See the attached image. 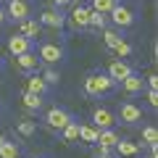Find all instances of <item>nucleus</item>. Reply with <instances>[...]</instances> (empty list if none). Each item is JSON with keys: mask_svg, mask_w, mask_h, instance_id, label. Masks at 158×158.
Returning <instances> with one entry per match:
<instances>
[{"mask_svg": "<svg viewBox=\"0 0 158 158\" xmlns=\"http://www.w3.org/2000/svg\"><path fill=\"white\" fill-rule=\"evenodd\" d=\"M34 48V42L29 37H24V34H11V37H8V50H11V56L16 58V56H21V53H29Z\"/></svg>", "mask_w": 158, "mask_h": 158, "instance_id": "nucleus-6", "label": "nucleus"}, {"mask_svg": "<svg viewBox=\"0 0 158 158\" xmlns=\"http://www.w3.org/2000/svg\"><path fill=\"white\" fill-rule=\"evenodd\" d=\"M98 158H113V156H111V148H103V145H98Z\"/></svg>", "mask_w": 158, "mask_h": 158, "instance_id": "nucleus-30", "label": "nucleus"}, {"mask_svg": "<svg viewBox=\"0 0 158 158\" xmlns=\"http://www.w3.org/2000/svg\"><path fill=\"white\" fill-rule=\"evenodd\" d=\"M98 135H100V129H98L95 124H79V140L87 142V145H98Z\"/></svg>", "mask_w": 158, "mask_h": 158, "instance_id": "nucleus-15", "label": "nucleus"}, {"mask_svg": "<svg viewBox=\"0 0 158 158\" xmlns=\"http://www.w3.org/2000/svg\"><path fill=\"white\" fill-rule=\"evenodd\" d=\"M16 129H19V135H21V137H32L34 132H37V124H34V121H19Z\"/></svg>", "mask_w": 158, "mask_h": 158, "instance_id": "nucleus-26", "label": "nucleus"}, {"mask_svg": "<svg viewBox=\"0 0 158 158\" xmlns=\"http://www.w3.org/2000/svg\"><path fill=\"white\" fill-rule=\"evenodd\" d=\"M6 16L13 19V21H24V19H29V16H32V11H29V3H21V0H8Z\"/></svg>", "mask_w": 158, "mask_h": 158, "instance_id": "nucleus-7", "label": "nucleus"}, {"mask_svg": "<svg viewBox=\"0 0 158 158\" xmlns=\"http://www.w3.org/2000/svg\"><path fill=\"white\" fill-rule=\"evenodd\" d=\"M27 92H32V95H45V92H48V85L42 82L40 74H34V77L27 79Z\"/></svg>", "mask_w": 158, "mask_h": 158, "instance_id": "nucleus-18", "label": "nucleus"}, {"mask_svg": "<svg viewBox=\"0 0 158 158\" xmlns=\"http://www.w3.org/2000/svg\"><path fill=\"white\" fill-rule=\"evenodd\" d=\"M113 50H116V53H118V56H121V58L132 56V45H129V42H124V40H121V42H118V45L113 48Z\"/></svg>", "mask_w": 158, "mask_h": 158, "instance_id": "nucleus-28", "label": "nucleus"}, {"mask_svg": "<svg viewBox=\"0 0 158 158\" xmlns=\"http://www.w3.org/2000/svg\"><path fill=\"white\" fill-rule=\"evenodd\" d=\"M111 19H113V24H116L118 29H127V27H132V24H135V13H132V8L118 6V3L111 8Z\"/></svg>", "mask_w": 158, "mask_h": 158, "instance_id": "nucleus-5", "label": "nucleus"}, {"mask_svg": "<svg viewBox=\"0 0 158 158\" xmlns=\"http://www.w3.org/2000/svg\"><path fill=\"white\" fill-rule=\"evenodd\" d=\"M61 135H63V142H77V140H79V121L66 124V127L61 129Z\"/></svg>", "mask_w": 158, "mask_h": 158, "instance_id": "nucleus-20", "label": "nucleus"}, {"mask_svg": "<svg viewBox=\"0 0 158 158\" xmlns=\"http://www.w3.org/2000/svg\"><path fill=\"white\" fill-rule=\"evenodd\" d=\"M63 21H66V19H63L58 11H42V13H40V24H42V27L61 29V27H63Z\"/></svg>", "mask_w": 158, "mask_h": 158, "instance_id": "nucleus-14", "label": "nucleus"}, {"mask_svg": "<svg viewBox=\"0 0 158 158\" xmlns=\"http://www.w3.org/2000/svg\"><path fill=\"white\" fill-rule=\"evenodd\" d=\"M103 40H106V45L113 50V48H116L118 42H121V34H118V32H113V29H106V32H103Z\"/></svg>", "mask_w": 158, "mask_h": 158, "instance_id": "nucleus-25", "label": "nucleus"}, {"mask_svg": "<svg viewBox=\"0 0 158 158\" xmlns=\"http://www.w3.org/2000/svg\"><path fill=\"white\" fill-rule=\"evenodd\" d=\"M116 90V82H113L108 74H90L85 77V92L92 98H100V95H108V92Z\"/></svg>", "mask_w": 158, "mask_h": 158, "instance_id": "nucleus-1", "label": "nucleus"}, {"mask_svg": "<svg viewBox=\"0 0 158 158\" xmlns=\"http://www.w3.org/2000/svg\"><path fill=\"white\" fill-rule=\"evenodd\" d=\"M113 121H116V116H113L108 108H95V111H92V124H95L98 129H111Z\"/></svg>", "mask_w": 158, "mask_h": 158, "instance_id": "nucleus-11", "label": "nucleus"}, {"mask_svg": "<svg viewBox=\"0 0 158 158\" xmlns=\"http://www.w3.org/2000/svg\"><path fill=\"white\" fill-rule=\"evenodd\" d=\"M129 74H135V69H132L127 61H111L108 63V77H111L116 85L121 82V79H127Z\"/></svg>", "mask_w": 158, "mask_h": 158, "instance_id": "nucleus-8", "label": "nucleus"}, {"mask_svg": "<svg viewBox=\"0 0 158 158\" xmlns=\"http://www.w3.org/2000/svg\"><path fill=\"white\" fill-rule=\"evenodd\" d=\"M121 140V137H118V132L113 129H100V135H98V145H103V148H113L116 145V142Z\"/></svg>", "mask_w": 158, "mask_h": 158, "instance_id": "nucleus-17", "label": "nucleus"}, {"mask_svg": "<svg viewBox=\"0 0 158 158\" xmlns=\"http://www.w3.org/2000/svg\"><path fill=\"white\" fill-rule=\"evenodd\" d=\"M19 158H21V156H19Z\"/></svg>", "mask_w": 158, "mask_h": 158, "instance_id": "nucleus-38", "label": "nucleus"}, {"mask_svg": "<svg viewBox=\"0 0 158 158\" xmlns=\"http://www.w3.org/2000/svg\"><path fill=\"white\" fill-rule=\"evenodd\" d=\"M21 3H29V0H21Z\"/></svg>", "mask_w": 158, "mask_h": 158, "instance_id": "nucleus-36", "label": "nucleus"}, {"mask_svg": "<svg viewBox=\"0 0 158 158\" xmlns=\"http://www.w3.org/2000/svg\"><path fill=\"white\" fill-rule=\"evenodd\" d=\"M148 87H150V90H156V87H158V77H156V74L148 77Z\"/></svg>", "mask_w": 158, "mask_h": 158, "instance_id": "nucleus-31", "label": "nucleus"}, {"mask_svg": "<svg viewBox=\"0 0 158 158\" xmlns=\"http://www.w3.org/2000/svg\"><path fill=\"white\" fill-rule=\"evenodd\" d=\"M118 85H121V90H124L127 95H140V92H142V87H145V79H142L140 74H129V77H127V79H121Z\"/></svg>", "mask_w": 158, "mask_h": 158, "instance_id": "nucleus-10", "label": "nucleus"}, {"mask_svg": "<svg viewBox=\"0 0 158 158\" xmlns=\"http://www.w3.org/2000/svg\"><path fill=\"white\" fill-rule=\"evenodd\" d=\"M150 158H158V145H150Z\"/></svg>", "mask_w": 158, "mask_h": 158, "instance_id": "nucleus-33", "label": "nucleus"}, {"mask_svg": "<svg viewBox=\"0 0 158 158\" xmlns=\"http://www.w3.org/2000/svg\"><path fill=\"white\" fill-rule=\"evenodd\" d=\"M90 27L106 29V13H98V11H92V8H90Z\"/></svg>", "mask_w": 158, "mask_h": 158, "instance_id": "nucleus-27", "label": "nucleus"}, {"mask_svg": "<svg viewBox=\"0 0 158 158\" xmlns=\"http://www.w3.org/2000/svg\"><path fill=\"white\" fill-rule=\"evenodd\" d=\"M16 66L21 69V71H34V69L40 66V58L34 56L32 50H29V53H21V56H16Z\"/></svg>", "mask_w": 158, "mask_h": 158, "instance_id": "nucleus-16", "label": "nucleus"}, {"mask_svg": "<svg viewBox=\"0 0 158 158\" xmlns=\"http://www.w3.org/2000/svg\"><path fill=\"white\" fill-rule=\"evenodd\" d=\"M71 121H74V116L66 111V108H58V106L45 113V124L50 127V129H58V132H61L66 124H71Z\"/></svg>", "mask_w": 158, "mask_h": 158, "instance_id": "nucleus-2", "label": "nucleus"}, {"mask_svg": "<svg viewBox=\"0 0 158 158\" xmlns=\"http://www.w3.org/2000/svg\"><path fill=\"white\" fill-rule=\"evenodd\" d=\"M71 0H53V6H58V8H63V6H69Z\"/></svg>", "mask_w": 158, "mask_h": 158, "instance_id": "nucleus-32", "label": "nucleus"}, {"mask_svg": "<svg viewBox=\"0 0 158 158\" xmlns=\"http://www.w3.org/2000/svg\"><path fill=\"white\" fill-rule=\"evenodd\" d=\"M116 116H118L121 124H137V121H142V108L137 106V103L127 100V103H121V108H118Z\"/></svg>", "mask_w": 158, "mask_h": 158, "instance_id": "nucleus-4", "label": "nucleus"}, {"mask_svg": "<svg viewBox=\"0 0 158 158\" xmlns=\"http://www.w3.org/2000/svg\"><path fill=\"white\" fill-rule=\"evenodd\" d=\"M19 24H21V32H19V34L29 37L32 42H34V40L40 37V32H42V24H40L37 19H24V21H19Z\"/></svg>", "mask_w": 158, "mask_h": 158, "instance_id": "nucleus-13", "label": "nucleus"}, {"mask_svg": "<svg viewBox=\"0 0 158 158\" xmlns=\"http://www.w3.org/2000/svg\"><path fill=\"white\" fill-rule=\"evenodd\" d=\"M116 153H118V158H135L137 153L142 150V142H132V140H118L116 145Z\"/></svg>", "mask_w": 158, "mask_h": 158, "instance_id": "nucleus-12", "label": "nucleus"}, {"mask_svg": "<svg viewBox=\"0 0 158 158\" xmlns=\"http://www.w3.org/2000/svg\"><path fill=\"white\" fill-rule=\"evenodd\" d=\"M3 142H6V135H0V145H3Z\"/></svg>", "mask_w": 158, "mask_h": 158, "instance_id": "nucleus-35", "label": "nucleus"}, {"mask_svg": "<svg viewBox=\"0 0 158 158\" xmlns=\"http://www.w3.org/2000/svg\"><path fill=\"white\" fill-rule=\"evenodd\" d=\"M0 69H3V61H0Z\"/></svg>", "mask_w": 158, "mask_h": 158, "instance_id": "nucleus-37", "label": "nucleus"}, {"mask_svg": "<svg viewBox=\"0 0 158 158\" xmlns=\"http://www.w3.org/2000/svg\"><path fill=\"white\" fill-rule=\"evenodd\" d=\"M0 158H19V145L6 140L3 145H0Z\"/></svg>", "mask_w": 158, "mask_h": 158, "instance_id": "nucleus-21", "label": "nucleus"}, {"mask_svg": "<svg viewBox=\"0 0 158 158\" xmlns=\"http://www.w3.org/2000/svg\"><path fill=\"white\" fill-rule=\"evenodd\" d=\"M145 98H148V103H150V108H156V106H158V95H156V90H148V95H145Z\"/></svg>", "mask_w": 158, "mask_h": 158, "instance_id": "nucleus-29", "label": "nucleus"}, {"mask_svg": "<svg viewBox=\"0 0 158 158\" xmlns=\"http://www.w3.org/2000/svg\"><path fill=\"white\" fill-rule=\"evenodd\" d=\"M21 106L27 108V111H40V108H42V95H32V92L24 90L21 92Z\"/></svg>", "mask_w": 158, "mask_h": 158, "instance_id": "nucleus-19", "label": "nucleus"}, {"mask_svg": "<svg viewBox=\"0 0 158 158\" xmlns=\"http://www.w3.org/2000/svg\"><path fill=\"white\" fill-rule=\"evenodd\" d=\"M69 21H71L74 29H87L90 27V8L87 6H77L71 11V16H69Z\"/></svg>", "mask_w": 158, "mask_h": 158, "instance_id": "nucleus-9", "label": "nucleus"}, {"mask_svg": "<svg viewBox=\"0 0 158 158\" xmlns=\"http://www.w3.org/2000/svg\"><path fill=\"white\" fill-rule=\"evenodd\" d=\"M40 61L42 63H48V66H53V63H61V58H63V48L58 45V42H42L40 45Z\"/></svg>", "mask_w": 158, "mask_h": 158, "instance_id": "nucleus-3", "label": "nucleus"}, {"mask_svg": "<svg viewBox=\"0 0 158 158\" xmlns=\"http://www.w3.org/2000/svg\"><path fill=\"white\" fill-rule=\"evenodd\" d=\"M6 19H8V16H6V11H3V8H0V27H3V24H6Z\"/></svg>", "mask_w": 158, "mask_h": 158, "instance_id": "nucleus-34", "label": "nucleus"}, {"mask_svg": "<svg viewBox=\"0 0 158 158\" xmlns=\"http://www.w3.org/2000/svg\"><path fill=\"white\" fill-rule=\"evenodd\" d=\"M40 77H42V82H45L48 87H50V85H58V82H61V74H58L56 69H45V71L40 74Z\"/></svg>", "mask_w": 158, "mask_h": 158, "instance_id": "nucleus-24", "label": "nucleus"}, {"mask_svg": "<svg viewBox=\"0 0 158 158\" xmlns=\"http://www.w3.org/2000/svg\"><path fill=\"white\" fill-rule=\"evenodd\" d=\"M118 0H92V11L98 13H111V8L116 6Z\"/></svg>", "mask_w": 158, "mask_h": 158, "instance_id": "nucleus-23", "label": "nucleus"}, {"mask_svg": "<svg viewBox=\"0 0 158 158\" xmlns=\"http://www.w3.org/2000/svg\"><path fill=\"white\" fill-rule=\"evenodd\" d=\"M142 145H158V129L156 127H145L142 129Z\"/></svg>", "mask_w": 158, "mask_h": 158, "instance_id": "nucleus-22", "label": "nucleus"}]
</instances>
